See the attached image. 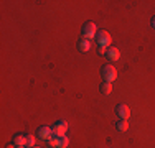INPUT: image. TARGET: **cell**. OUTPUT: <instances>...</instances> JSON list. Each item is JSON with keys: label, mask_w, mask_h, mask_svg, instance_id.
Returning <instances> with one entry per match:
<instances>
[{"label": "cell", "mask_w": 155, "mask_h": 148, "mask_svg": "<svg viewBox=\"0 0 155 148\" xmlns=\"http://www.w3.org/2000/svg\"><path fill=\"white\" fill-rule=\"evenodd\" d=\"M116 114L120 120H129V118H130V109H129V105H125V104H119V105L116 107Z\"/></svg>", "instance_id": "5"}, {"label": "cell", "mask_w": 155, "mask_h": 148, "mask_svg": "<svg viewBox=\"0 0 155 148\" xmlns=\"http://www.w3.org/2000/svg\"><path fill=\"white\" fill-rule=\"evenodd\" d=\"M7 148H18V146L13 145V143H8V145H7Z\"/></svg>", "instance_id": "15"}, {"label": "cell", "mask_w": 155, "mask_h": 148, "mask_svg": "<svg viewBox=\"0 0 155 148\" xmlns=\"http://www.w3.org/2000/svg\"><path fill=\"white\" fill-rule=\"evenodd\" d=\"M58 148H68V145H69V140H68V137L66 135H61V137H58Z\"/></svg>", "instance_id": "11"}, {"label": "cell", "mask_w": 155, "mask_h": 148, "mask_svg": "<svg viewBox=\"0 0 155 148\" xmlns=\"http://www.w3.org/2000/svg\"><path fill=\"white\" fill-rule=\"evenodd\" d=\"M58 142H60V140H58V137L53 135L50 140H48V145H50L51 148H58Z\"/></svg>", "instance_id": "14"}, {"label": "cell", "mask_w": 155, "mask_h": 148, "mask_svg": "<svg viewBox=\"0 0 155 148\" xmlns=\"http://www.w3.org/2000/svg\"><path fill=\"white\" fill-rule=\"evenodd\" d=\"M21 148H27V146H21Z\"/></svg>", "instance_id": "18"}, {"label": "cell", "mask_w": 155, "mask_h": 148, "mask_svg": "<svg viewBox=\"0 0 155 148\" xmlns=\"http://www.w3.org/2000/svg\"><path fill=\"white\" fill-rule=\"evenodd\" d=\"M97 35V27H96L94 21H86L83 25V38H87V40H93L96 38Z\"/></svg>", "instance_id": "3"}, {"label": "cell", "mask_w": 155, "mask_h": 148, "mask_svg": "<svg viewBox=\"0 0 155 148\" xmlns=\"http://www.w3.org/2000/svg\"><path fill=\"white\" fill-rule=\"evenodd\" d=\"M99 91L102 92V95H109L110 92H112V84L110 82H101V86H99Z\"/></svg>", "instance_id": "10"}, {"label": "cell", "mask_w": 155, "mask_h": 148, "mask_svg": "<svg viewBox=\"0 0 155 148\" xmlns=\"http://www.w3.org/2000/svg\"><path fill=\"white\" fill-rule=\"evenodd\" d=\"M13 145H17L18 148L21 146H27V135H23V133H17L15 137H13Z\"/></svg>", "instance_id": "9"}, {"label": "cell", "mask_w": 155, "mask_h": 148, "mask_svg": "<svg viewBox=\"0 0 155 148\" xmlns=\"http://www.w3.org/2000/svg\"><path fill=\"white\" fill-rule=\"evenodd\" d=\"M116 127H117V130H119V132H125L129 128V122L127 120H120V118H119V122L116 124Z\"/></svg>", "instance_id": "12"}, {"label": "cell", "mask_w": 155, "mask_h": 148, "mask_svg": "<svg viewBox=\"0 0 155 148\" xmlns=\"http://www.w3.org/2000/svg\"><path fill=\"white\" fill-rule=\"evenodd\" d=\"M35 146V135H27V148H33Z\"/></svg>", "instance_id": "13"}, {"label": "cell", "mask_w": 155, "mask_h": 148, "mask_svg": "<svg viewBox=\"0 0 155 148\" xmlns=\"http://www.w3.org/2000/svg\"><path fill=\"white\" fill-rule=\"evenodd\" d=\"M106 58H107L110 63H116V61H119V58H120V51L117 50L116 46H109L107 51H106Z\"/></svg>", "instance_id": "7"}, {"label": "cell", "mask_w": 155, "mask_h": 148, "mask_svg": "<svg viewBox=\"0 0 155 148\" xmlns=\"http://www.w3.org/2000/svg\"><path fill=\"white\" fill-rule=\"evenodd\" d=\"M33 148H40V146H33Z\"/></svg>", "instance_id": "17"}, {"label": "cell", "mask_w": 155, "mask_h": 148, "mask_svg": "<svg viewBox=\"0 0 155 148\" xmlns=\"http://www.w3.org/2000/svg\"><path fill=\"white\" fill-rule=\"evenodd\" d=\"M152 27H153V28H155V17H153V18H152Z\"/></svg>", "instance_id": "16"}, {"label": "cell", "mask_w": 155, "mask_h": 148, "mask_svg": "<svg viewBox=\"0 0 155 148\" xmlns=\"http://www.w3.org/2000/svg\"><path fill=\"white\" fill-rule=\"evenodd\" d=\"M51 128H53V135H56V137L66 135V130H68V122H66V120H58Z\"/></svg>", "instance_id": "4"}, {"label": "cell", "mask_w": 155, "mask_h": 148, "mask_svg": "<svg viewBox=\"0 0 155 148\" xmlns=\"http://www.w3.org/2000/svg\"><path fill=\"white\" fill-rule=\"evenodd\" d=\"M96 43H97L99 48H104V50H107L110 46V35L106 30H101V31H97V35H96Z\"/></svg>", "instance_id": "2"}, {"label": "cell", "mask_w": 155, "mask_h": 148, "mask_svg": "<svg viewBox=\"0 0 155 148\" xmlns=\"http://www.w3.org/2000/svg\"><path fill=\"white\" fill-rule=\"evenodd\" d=\"M117 69H116V66H112V64H106V66H102L101 68V77H102V81H106V82H110L112 84L114 81L117 79Z\"/></svg>", "instance_id": "1"}, {"label": "cell", "mask_w": 155, "mask_h": 148, "mask_svg": "<svg viewBox=\"0 0 155 148\" xmlns=\"http://www.w3.org/2000/svg\"><path fill=\"white\" fill-rule=\"evenodd\" d=\"M36 137H38L40 140H50L51 137H53V128L48 127V125H43V127H40L38 130H36Z\"/></svg>", "instance_id": "6"}, {"label": "cell", "mask_w": 155, "mask_h": 148, "mask_svg": "<svg viewBox=\"0 0 155 148\" xmlns=\"http://www.w3.org/2000/svg\"><path fill=\"white\" fill-rule=\"evenodd\" d=\"M91 46H93L91 40L83 38V36H81V40L78 41V50H79L81 53H87V51H91Z\"/></svg>", "instance_id": "8"}]
</instances>
